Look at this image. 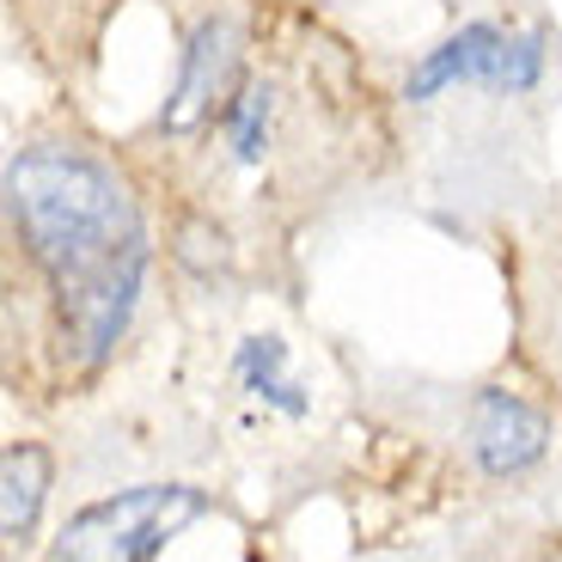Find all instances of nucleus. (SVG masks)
Segmentation results:
<instances>
[{
  "label": "nucleus",
  "instance_id": "obj_2",
  "mask_svg": "<svg viewBox=\"0 0 562 562\" xmlns=\"http://www.w3.org/2000/svg\"><path fill=\"white\" fill-rule=\"evenodd\" d=\"M202 514L209 495L196 483H135L104 502H86L49 544V562H154Z\"/></svg>",
  "mask_w": 562,
  "mask_h": 562
},
{
  "label": "nucleus",
  "instance_id": "obj_7",
  "mask_svg": "<svg viewBox=\"0 0 562 562\" xmlns=\"http://www.w3.org/2000/svg\"><path fill=\"white\" fill-rule=\"evenodd\" d=\"M233 373H239V385L251 397H263L269 409H281V416H306L312 409V397H306V385L288 373V342L276 337V330H257V337H245L239 342V355H233Z\"/></svg>",
  "mask_w": 562,
  "mask_h": 562
},
{
  "label": "nucleus",
  "instance_id": "obj_8",
  "mask_svg": "<svg viewBox=\"0 0 562 562\" xmlns=\"http://www.w3.org/2000/svg\"><path fill=\"white\" fill-rule=\"evenodd\" d=\"M226 147H233V166H263L269 159V135H276V86L245 80L221 111Z\"/></svg>",
  "mask_w": 562,
  "mask_h": 562
},
{
  "label": "nucleus",
  "instance_id": "obj_1",
  "mask_svg": "<svg viewBox=\"0 0 562 562\" xmlns=\"http://www.w3.org/2000/svg\"><path fill=\"white\" fill-rule=\"evenodd\" d=\"M7 221L56 294L61 355L86 373L104 367L135 318L154 263L128 183L92 147L37 140L7 159Z\"/></svg>",
  "mask_w": 562,
  "mask_h": 562
},
{
  "label": "nucleus",
  "instance_id": "obj_5",
  "mask_svg": "<svg viewBox=\"0 0 562 562\" xmlns=\"http://www.w3.org/2000/svg\"><path fill=\"white\" fill-rule=\"evenodd\" d=\"M464 435H471V459H477L483 477H526V471L550 452V416L538 404H526L520 392L483 385V392L471 397Z\"/></svg>",
  "mask_w": 562,
  "mask_h": 562
},
{
  "label": "nucleus",
  "instance_id": "obj_4",
  "mask_svg": "<svg viewBox=\"0 0 562 562\" xmlns=\"http://www.w3.org/2000/svg\"><path fill=\"white\" fill-rule=\"evenodd\" d=\"M239 25L226 13H209L190 25L183 37V61H178V80L166 92V111H159V128L166 135H190L202 128L214 111H226V99L239 92Z\"/></svg>",
  "mask_w": 562,
  "mask_h": 562
},
{
  "label": "nucleus",
  "instance_id": "obj_3",
  "mask_svg": "<svg viewBox=\"0 0 562 562\" xmlns=\"http://www.w3.org/2000/svg\"><path fill=\"white\" fill-rule=\"evenodd\" d=\"M550 61V37L538 25L507 31L495 19H464L459 31L422 49L416 68L404 74V99L409 104H435L452 86H483V92H502V99H526L538 92Z\"/></svg>",
  "mask_w": 562,
  "mask_h": 562
},
{
  "label": "nucleus",
  "instance_id": "obj_6",
  "mask_svg": "<svg viewBox=\"0 0 562 562\" xmlns=\"http://www.w3.org/2000/svg\"><path fill=\"white\" fill-rule=\"evenodd\" d=\"M49 477H56V464L37 440H13L7 459H0V532L7 544H25L37 532V514L49 502Z\"/></svg>",
  "mask_w": 562,
  "mask_h": 562
}]
</instances>
